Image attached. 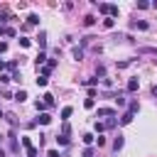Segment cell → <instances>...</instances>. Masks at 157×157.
Listing matches in <instances>:
<instances>
[{"mask_svg":"<svg viewBox=\"0 0 157 157\" xmlns=\"http://www.w3.org/2000/svg\"><path fill=\"white\" fill-rule=\"evenodd\" d=\"M123 145H125V137H123V135H118V137L113 140V152H120V150H123Z\"/></svg>","mask_w":157,"mask_h":157,"instance_id":"5","label":"cell"},{"mask_svg":"<svg viewBox=\"0 0 157 157\" xmlns=\"http://www.w3.org/2000/svg\"><path fill=\"white\" fill-rule=\"evenodd\" d=\"M98 118H115V108H98Z\"/></svg>","mask_w":157,"mask_h":157,"instance_id":"4","label":"cell"},{"mask_svg":"<svg viewBox=\"0 0 157 157\" xmlns=\"http://www.w3.org/2000/svg\"><path fill=\"white\" fill-rule=\"evenodd\" d=\"M93 155H96L93 147H86V150H83V157H93Z\"/></svg>","mask_w":157,"mask_h":157,"instance_id":"37","label":"cell"},{"mask_svg":"<svg viewBox=\"0 0 157 157\" xmlns=\"http://www.w3.org/2000/svg\"><path fill=\"white\" fill-rule=\"evenodd\" d=\"M113 101H115V105H125V93L123 91H115L113 93Z\"/></svg>","mask_w":157,"mask_h":157,"instance_id":"8","label":"cell"},{"mask_svg":"<svg viewBox=\"0 0 157 157\" xmlns=\"http://www.w3.org/2000/svg\"><path fill=\"white\" fill-rule=\"evenodd\" d=\"M7 52V42H0V54H5Z\"/></svg>","mask_w":157,"mask_h":157,"instance_id":"39","label":"cell"},{"mask_svg":"<svg viewBox=\"0 0 157 157\" xmlns=\"http://www.w3.org/2000/svg\"><path fill=\"white\" fill-rule=\"evenodd\" d=\"M37 44H39V49H47V32H39V37H37Z\"/></svg>","mask_w":157,"mask_h":157,"instance_id":"12","label":"cell"},{"mask_svg":"<svg viewBox=\"0 0 157 157\" xmlns=\"http://www.w3.org/2000/svg\"><path fill=\"white\" fill-rule=\"evenodd\" d=\"M93 130H96V132H98V135H101V132H103V130H105V123H98V120H96V125H93Z\"/></svg>","mask_w":157,"mask_h":157,"instance_id":"30","label":"cell"},{"mask_svg":"<svg viewBox=\"0 0 157 157\" xmlns=\"http://www.w3.org/2000/svg\"><path fill=\"white\" fill-rule=\"evenodd\" d=\"M98 83H101V78H96V76H91V78H83V81H81V86H91V88H93V86H98Z\"/></svg>","mask_w":157,"mask_h":157,"instance_id":"9","label":"cell"},{"mask_svg":"<svg viewBox=\"0 0 157 157\" xmlns=\"http://www.w3.org/2000/svg\"><path fill=\"white\" fill-rule=\"evenodd\" d=\"M137 110H140V103H137V101H130V103H128V113H130V115H135Z\"/></svg>","mask_w":157,"mask_h":157,"instance_id":"14","label":"cell"},{"mask_svg":"<svg viewBox=\"0 0 157 157\" xmlns=\"http://www.w3.org/2000/svg\"><path fill=\"white\" fill-rule=\"evenodd\" d=\"M37 25H39V15H34V12H32V15L27 17V27H37Z\"/></svg>","mask_w":157,"mask_h":157,"instance_id":"11","label":"cell"},{"mask_svg":"<svg viewBox=\"0 0 157 157\" xmlns=\"http://www.w3.org/2000/svg\"><path fill=\"white\" fill-rule=\"evenodd\" d=\"M83 25H86V27H93V25H96V17H93V15H86V17H83Z\"/></svg>","mask_w":157,"mask_h":157,"instance_id":"23","label":"cell"},{"mask_svg":"<svg viewBox=\"0 0 157 157\" xmlns=\"http://www.w3.org/2000/svg\"><path fill=\"white\" fill-rule=\"evenodd\" d=\"M137 88H140V81H137V76H130V78H128V86H125V91H128V93H135Z\"/></svg>","mask_w":157,"mask_h":157,"instance_id":"2","label":"cell"},{"mask_svg":"<svg viewBox=\"0 0 157 157\" xmlns=\"http://www.w3.org/2000/svg\"><path fill=\"white\" fill-rule=\"evenodd\" d=\"M0 142H2V137H0Z\"/></svg>","mask_w":157,"mask_h":157,"instance_id":"45","label":"cell"},{"mask_svg":"<svg viewBox=\"0 0 157 157\" xmlns=\"http://www.w3.org/2000/svg\"><path fill=\"white\" fill-rule=\"evenodd\" d=\"M47 83H49V78H47V76H37V86H39V88H44Z\"/></svg>","mask_w":157,"mask_h":157,"instance_id":"26","label":"cell"},{"mask_svg":"<svg viewBox=\"0 0 157 157\" xmlns=\"http://www.w3.org/2000/svg\"><path fill=\"white\" fill-rule=\"evenodd\" d=\"M42 101L47 103V108H52V105H54V96H52V93H44V96H42Z\"/></svg>","mask_w":157,"mask_h":157,"instance_id":"22","label":"cell"},{"mask_svg":"<svg viewBox=\"0 0 157 157\" xmlns=\"http://www.w3.org/2000/svg\"><path fill=\"white\" fill-rule=\"evenodd\" d=\"M10 78H12V81H17V83H20V81H22V74H20V71H12V76H10Z\"/></svg>","mask_w":157,"mask_h":157,"instance_id":"36","label":"cell"},{"mask_svg":"<svg viewBox=\"0 0 157 157\" xmlns=\"http://www.w3.org/2000/svg\"><path fill=\"white\" fill-rule=\"evenodd\" d=\"M113 128H118V120L115 118H108L105 120V130H113Z\"/></svg>","mask_w":157,"mask_h":157,"instance_id":"24","label":"cell"},{"mask_svg":"<svg viewBox=\"0 0 157 157\" xmlns=\"http://www.w3.org/2000/svg\"><path fill=\"white\" fill-rule=\"evenodd\" d=\"M47 59H49V56H47V52H39V54H37V59H34L37 69H39V66H44V64H47Z\"/></svg>","mask_w":157,"mask_h":157,"instance_id":"7","label":"cell"},{"mask_svg":"<svg viewBox=\"0 0 157 157\" xmlns=\"http://www.w3.org/2000/svg\"><path fill=\"white\" fill-rule=\"evenodd\" d=\"M137 52H140V54H152V56H157V47H140Z\"/></svg>","mask_w":157,"mask_h":157,"instance_id":"19","label":"cell"},{"mask_svg":"<svg viewBox=\"0 0 157 157\" xmlns=\"http://www.w3.org/2000/svg\"><path fill=\"white\" fill-rule=\"evenodd\" d=\"M132 61H135V59H125V61H118V69H128Z\"/></svg>","mask_w":157,"mask_h":157,"instance_id":"29","label":"cell"},{"mask_svg":"<svg viewBox=\"0 0 157 157\" xmlns=\"http://www.w3.org/2000/svg\"><path fill=\"white\" fill-rule=\"evenodd\" d=\"M130 27H132V29H147L150 25H147L145 20H132V22H130Z\"/></svg>","mask_w":157,"mask_h":157,"instance_id":"6","label":"cell"},{"mask_svg":"<svg viewBox=\"0 0 157 157\" xmlns=\"http://www.w3.org/2000/svg\"><path fill=\"white\" fill-rule=\"evenodd\" d=\"M0 118H5V113H2V108H0Z\"/></svg>","mask_w":157,"mask_h":157,"instance_id":"44","label":"cell"},{"mask_svg":"<svg viewBox=\"0 0 157 157\" xmlns=\"http://www.w3.org/2000/svg\"><path fill=\"white\" fill-rule=\"evenodd\" d=\"M69 142H71V137H69V135H56V145H61V147H66Z\"/></svg>","mask_w":157,"mask_h":157,"instance_id":"17","label":"cell"},{"mask_svg":"<svg viewBox=\"0 0 157 157\" xmlns=\"http://www.w3.org/2000/svg\"><path fill=\"white\" fill-rule=\"evenodd\" d=\"M152 96H155V98H157V83H155V86H152Z\"/></svg>","mask_w":157,"mask_h":157,"instance_id":"41","label":"cell"},{"mask_svg":"<svg viewBox=\"0 0 157 157\" xmlns=\"http://www.w3.org/2000/svg\"><path fill=\"white\" fill-rule=\"evenodd\" d=\"M103 27H105V29H113V27H115V20L105 17V20H103Z\"/></svg>","mask_w":157,"mask_h":157,"instance_id":"25","label":"cell"},{"mask_svg":"<svg viewBox=\"0 0 157 157\" xmlns=\"http://www.w3.org/2000/svg\"><path fill=\"white\" fill-rule=\"evenodd\" d=\"M37 155H39V150H37L34 145H32V147H27V157H37Z\"/></svg>","mask_w":157,"mask_h":157,"instance_id":"32","label":"cell"},{"mask_svg":"<svg viewBox=\"0 0 157 157\" xmlns=\"http://www.w3.org/2000/svg\"><path fill=\"white\" fill-rule=\"evenodd\" d=\"M7 140H10V152H17V150H20V145H17V135H15V128L10 130Z\"/></svg>","mask_w":157,"mask_h":157,"instance_id":"3","label":"cell"},{"mask_svg":"<svg viewBox=\"0 0 157 157\" xmlns=\"http://www.w3.org/2000/svg\"><path fill=\"white\" fill-rule=\"evenodd\" d=\"M71 113H74V108H71V105H66V108H61V120L66 123V120L71 118Z\"/></svg>","mask_w":157,"mask_h":157,"instance_id":"15","label":"cell"},{"mask_svg":"<svg viewBox=\"0 0 157 157\" xmlns=\"http://www.w3.org/2000/svg\"><path fill=\"white\" fill-rule=\"evenodd\" d=\"M98 12H103L105 17H110V20H115L120 10H118V5H110V2H101V5H98Z\"/></svg>","mask_w":157,"mask_h":157,"instance_id":"1","label":"cell"},{"mask_svg":"<svg viewBox=\"0 0 157 157\" xmlns=\"http://www.w3.org/2000/svg\"><path fill=\"white\" fill-rule=\"evenodd\" d=\"M98 76L105 78V66H103V64H96V78H98Z\"/></svg>","mask_w":157,"mask_h":157,"instance_id":"21","label":"cell"},{"mask_svg":"<svg viewBox=\"0 0 157 157\" xmlns=\"http://www.w3.org/2000/svg\"><path fill=\"white\" fill-rule=\"evenodd\" d=\"M81 140H83V145H91V142L96 140V135H91V132H86V135H83Z\"/></svg>","mask_w":157,"mask_h":157,"instance_id":"28","label":"cell"},{"mask_svg":"<svg viewBox=\"0 0 157 157\" xmlns=\"http://www.w3.org/2000/svg\"><path fill=\"white\" fill-rule=\"evenodd\" d=\"M101 86H103V88H113V81H110V78H101Z\"/></svg>","mask_w":157,"mask_h":157,"instance_id":"33","label":"cell"},{"mask_svg":"<svg viewBox=\"0 0 157 157\" xmlns=\"http://www.w3.org/2000/svg\"><path fill=\"white\" fill-rule=\"evenodd\" d=\"M37 123H39V125H49V123H52V115H49V113H39Z\"/></svg>","mask_w":157,"mask_h":157,"instance_id":"10","label":"cell"},{"mask_svg":"<svg viewBox=\"0 0 157 157\" xmlns=\"http://www.w3.org/2000/svg\"><path fill=\"white\" fill-rule=\"evenodd\" d=\"M132 118H135V115H130V113L125 110V113L120 115V125H130V123H132Z\"/></svg>","mask_w":157,"mask_h":157,"instance_id":"16","label":"cell"},{"mask_svg":"<svg viewBox=\"0 0 157 157\" xmlns=\"http://www.w3.org/2000/svg\"><path fill=\"white\" fill-rule=\"evenodd\" d=\"M17 32L12 29V27H0V37H15Z\"/></svg>","mask_w":157,"mask_h":157,"instance_id":"18","label":"cell"},{"mask_svg":"<svg viewBox=\"0 0 157 157\" xmlns=\"http://www.w3.org/2000/svg\"><path fill=\"white\" fill-rule=\"evenodd\" d=\"M34 108H37V113H44V110H47V103H44V101H37Z\"/></svg>","mask_w":157,"mask_h":157,"instance_id":"27","label":"cell"},{"mask_svg":"<svg viewBox=\"0 0 157 157\" xmlns=\"http://www.w3.org/2000/svg\"><path fill=\"white\" fill-rule=\"evenodd\" d=\"M0 157H7V152H5V150H2V147H0Z\"/></svg>","mask_w":157,"mask_h":157,"instance_id":"42","label":"cell"},{"mask_svg":"<svg viewBox=\"0 0 157 157\" xmlns=\"http://www.w3.org/2000/svg\"><path fill=\"white\" fill-rule=\"evenodd\" d=\"M93 105H96V101H93V98H86V101H83V108H88V110H91Z\"/></svg>","mask_w":157,"mask_h":157,"instance_id":"34","label":"cell"},{"mask_svg":"<svg viewBox=\"0 0 157 157\" xmlns=\"http://www.w3.org/2000/svg\"><path fill=\"white\" fill-rule=\"evenodd\" d=\"M32 44V39H27V37H20V47H29Z\"/></svg>","mask_w":157,"mask_h":157,"instance_id":"35","label":"cell"},{"mask_svg":"<svg viewBox=\"0 0 157 157\" xmlns=\"http://www.w3.org/2000/svg\"><path fill=\"white\" fill-rule=\"evenodd\" d=\"M12 98H15L17 103H25V101H27V91H22V88H20V91H17V93H15Z\"/></svg>","mask_w":157,"mask_h":157,"instance_id":"13","label":"cell"},{"mask_svg":"<svg viewBox=\"0 0 157 157\" xmlns=\"http://www.w3.org/2000/svg\"><path fill=\"white\" fill-rule=\"evenodd\" d=\"M22 145H25V150H27V147H32V140H29V137H22Z\"/></svg>","mask_w":157,"mask_h":157,"instance_id":"38","label":"cell"},{"mask_svg":"<svg viewBox=\"0 0 157 157\" xmlns=\"http://www.w3.org/2000/svg\"><path fill=\"white\" fill-rule=\"evenodd\" d=\"M2 69H7V64H5V61H0V71H2Z\"/></svg>","mask_w":157,"mask_h":157,"instance_id":"43","label":"cell"},{"mask_svg":"<svg viewBox=\"0 0 157 157\" xmlns=\"http://www.w3.org/2000/svg\"><path fill=\"white\" fill-rule=\"evenodd\" d=\"M61 135H69V137H71V125H69V123L61 125Z\"/></svg>","mask_w":157,"mask_h":157,"instance_id":"31","label":"cell"},{"mask_svg":"<svg viewBox=\"0 0 157 157\" xmlns=\"http://www.w3.org/2000/svg\"><path fill=\"white\" fill-rule=\"evenodd\" d=\"M71 54H74V59H76V61H81V59H83V49H81V47H74V49H71Z\"/></svg>","mask_w":157,"mask_h":157,"instance_id":"20","label":"cell"},{"mask_svg":"<svg viewBox=\"0 0 157 157\" xmlns=\"http://www.w3.org/2000/svg\"><path fill=\"white\" fill-rule=\"evenodd\" d=\"M47 157H59V152H56V150H49V152H47Z\"/></svg>","mask_w":157,"mask_h":157,"instance_id":"40","label":"cell"}]
</instances>
